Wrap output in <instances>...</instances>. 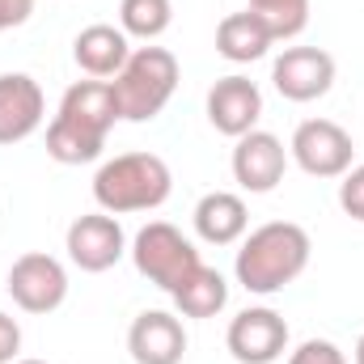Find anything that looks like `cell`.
<instances>
[{
  "mask_svg": "<svg viewBox=\"0 0 364 364\" xmlns=\"http://www.w3.org/2000/svg\"><path fill=\"white\" fill-rule=\"evenodd\" d=\"M119 123V102L110 81H77L60 97L55 119L47 123V157L60 166H90L102 157L110 127Z\"/></svg>",
  "mask_w": 364,
  "mask_h": 364,
  "instance_id": "1",
  "label": "cell"
},
{
  "mask_svg": "<svg viewBox=\"0 0 364 364\" xmlns=\"http://www.w3.org/2000/svg\"><path fill=\"white\" fill-rule=\"evenodd\" d=\"M309 255H314V242H309V233L296 220H267V225H259V229H250L242 237L233 275H237V284L246 292L275 296L292 279L305 275Z\"/></svg>",
  "mask_w": 364,
  "mask_h": 364,
  "instance_id": "2",
  "label": "cell"
},
{
  "mask_svg": "<svg viewBox=\"0 0 364 364\" xmlns=\"http://www.w3.org/2000/svg\"><path fill=\"white\" fill-rule=\"evenodd\" d=\"M170 191H174V174H170L166 157H157V153H119V157L102 161L93 174V199L110 216L153 212L170 199Z\"/></svg>",
  "mask_w": 364,
  "mask_h": 364,
  "instance_id": "3",
  "label": "cell"
},
{
  "mask_svg": "<svg viewBox=\"0 0 364 364\" xmlns=\"http://www.w3.org/2000/svg\"><path fill=\"white\" fill-rule=\"evenodd\" d=\"M178 55L166 47H132L127 64L119 68V77L110 81L114 102H119V119L127 123H149L157 119L170 97L178 90Z\"/></svg>",
  "mask_w": 364,
  "mask_h": 364,
  "instance_id": "4",
  "label": "cell"
},
{
  "mask_svg": "<svg viewBox=\"0 0 364 364\" xmlns=\"http://www.w3.org/2000/svg\"><path fill=\"white\" fill-rule=\"evenodd\" d=\"M127 255H132L136 272L144 275L149 284H157L161 292H170V296L203 267L195 242L182 233L178 225H170V220H149V225L132 237V250H127Z\"/></svg>",
  "mask_w": 364,
  "mask_h": 364,
  "instance_id": "5",
  "label": "cell"
},
{
  "mask_svg": "<svg viewBox=\"0 0 364 364\" xmlns=\"http://www.w3.org/2000/svg\"><path fill=\"white\" fill-rule=\"evenodd\" d=\"M288 157L309 174V178H343L352 170L356 144L348 136V127H339L335 119H305L292 132Z\"/></svg>",
  "mask_w": 364,
  "mask_h": 364,
  "instance_id": "6",
  "label": "cell"
},
{
  "mask_svg": "<svg viewBox=\"0 0 364 364\" xmlns=\"http://www.w3.org/2000/svg\"><path fill=\"white\" fill-rule=\"evenodd\" d=\"M13 305L21 314H55L64 301H68V272L55 255H43V250H30L21 259H13L9 279H4Z\"/></svg>",
  "mask_w": 364,
  "mask_h": 364,
  "instance_id": "7",
  "label": "cell"
},
{
  "mask_svg": "<svg viewBox=\"0 0 364 364\" xmlns=\"http://www.w3.org/2000/svg\"><path fill=\"white\" fill-rule=\"evenodd\" d=\"M64 250H68L73 267H81V272H90V275H102L127 255V233H123L119 216H110V212L97 208V212H85V216H77L68 225Z\"/></svg>",
  "mask_w": 364,
  "mask_h": 364,
  "instance_id": "8",
  "label": "cell"
},
{
  "mask_svg": "<svg viewBox=\"0 0 364 364\" xmlns=\"http://www.w3.org/2000/svg\"><path fill=\"white\" fill-rule=\"evenodd\" d=\"M225 348L237 364H275L288 352V322L272 305H250L229 322Z\"/></svg>",
  "mask_w": 364,
  "mask_h": 364,
  "instance_id": "9",
  "label": "cell"
},
{
  "mask_svg": "<svg viewBox=\"0 0 364 364\" xmlns=\"http://www.w3.org/2000/svg\"><path fill=\"white\" fill-rule=\"evenodd\" d=\"M272 85L284 102H318L335 85V55L322 47H284L272 64Z\"/></svg>",
  "mask_w": 364,
  "mask_h": 364,
  "instance_id": "10",
  "label": "cell"
},
{
  "mask_svg": "<svg viewBox=\"0 0 364 364\" xmlns=\"http://www.w3.org/2000/svg\"><path fill=\"white\" fill-rule=\"evenodd\" d=\"M233 182L250 195H267L284 182V170H288V149L284 140L272 136V132H246L237 144H233Z\"/></svg>",
  "mask_w": 364,
  "mask_h": 364,
  "instance_id": "11",
  "label": "cell"
},
{
  "mask_svg": "<svg viewBox=\"0 0 364 364\" xmlns=\"http://www.w3.org/2000/svg\"><path fill=\"white\" fill-rule=\"evenodd\" d=\"M263 119V93L250 77L233 73V77H220L212 90H208V123L229 136V140H242L246 132H255Z\"/></svg>",
  "mask_w": 364,
  "mask_h": 364,
  "instance_id": "12",
  "label": "cell"
},
{
  "mask_svg": "<svg viewBox=\"0 0 364 364\" xmlns=\"http://www.w3.org/2000/svg\"><path fill=\"white\" fill-rule=\"evenodd\" d=\"M47 119V97L43 85L30 73H0V144H21L30 140Z\"/></svg>",
  "mask_w": 364,
  "mask_h": 364,
  "instance_id": "13",
  "label": "cell"
},
{
  "mask_svg": "<svg viewBox=\"0 0 364 364\" xmlns=\"http://www.w3.org/2000/svg\"><path fill=\"white\" fill-rule=\"evenodd\" d=\"M127 352L136 364H182L186 356V326L170 309H144L127 326Z\"/></svg>",
  "mask_w": 364,
  "mask_h": 364,
  "instance_id": "14",
  "label": "cell"
},
{
  "mask_svg": "<svg viewBox=\"0 0 364 364\" xmlns=\"http://www.w3.org/2000/svg\"><path fill=\"white\" fill-rule=\"evenodd\" d=\"M191 220H195L199 242H208V246H237L246 237V229H250V208H246V199L237 191H208L195 203Z\"/></svg>",
  "mask_w": 364,
  "mask_h": 364,
  "instance_id": "15",
  "label": "cell"
},
{
  "mask_svg": "<svg viewBox=\"0 0 364 364\" xmlns=\"http://www.w3.org/2000/svg\"><path fill=\"white\" fill-rule=\"evenodd\" d=\"M127 55H132V38L119 26H106V21H93V26H85L73 38V60L93 81L119 77V68L127 64Z\"/></svg>",
  "mask_w": 364,
  "mask_h": 364,
  "instance_id": "16",
  "label": "cell"
},
{
  "mask_svg": "<svg viewBox=\"0 0 364 364\" xmlns=\"http://www.w3.org/2000/svg\"><path fill=\"white\" fill-rule=\"evenodd\" d=\"M272 47H275L272 26H267L259 13H250V9L229 13V17L216 26V55L229 60V64H255V60H263Z\"/></svg>",
  "mask_w": 364,
  "mask_h": 364,
  "instance_id": "17",
  "label": "cell"
},
{
  "mask_svg": "<svg viewBox=\"0 0 364 364\" xmlns=\"http://www.w3.org/2000/svg\"><path fill=\"white\" fill-rule=\"evenodd\" d=\"M225 305H229V279L216 272V267H208V263L174 292L178 318H216Z\"/></svg>",
  "mask_w": 364,
  "mask_h": 364,
  "instance_id": "18",
  "label": "cell"
},
{
  "mask_svg": "<svg viewBox=\"0 0 364 364\" xmlns=\"http://www.w3.org/2000/svg\"><path fill=\"white\" fill-rule=\"evenodd\" d=\"M174 21V0H119V30L127 38L153 43L170 30Z\"/></svg>",
  "mask_w": 364,
  "mask_h": 364,
  "instance_id": "19",
  "label": "cell"
},
{
  "mask_svg": "<svg viewBox=\"0 0 364 364\" xmlns=\"http://www.w3.org/2000/svg\"><path fill=\"white\" fill-rule=\"evenodd\" d=\"M250 13H259L272 26L275 43H288L309 26V0H250Z\"/></svg>",
  "mask_w": 364,
  "mask_h": 364,
  "instance_id": "20",
  "label": "cell"
},
{
  "mask_svg": "<svg viewBox=\"0 0 364 364\" xmlns=\"http://www.w3.org/2000/svg\"><path fill=\"white\" fill-rule=\"evenodd\" d=\"M288 364H352L331 339H305L301 348L288 352Z\"/></svg>",
  "mask_w": 364,
  "mask_h": 364,
  "instance_id": "21",
  "label": "cell"
},
{
  "mask_svg": "<svg viewBox=\"0 0 364 364\" xmlns=\"http://www.w3.org/2000/svg\"><path fill=\"white\" fill-rule=\"evenodd\" d=\"M339 208L364 225V166H352L339 182Z\"/></svg>",
  "mask_w": 364,
  "mask_h": 364,
  "instance_id": "22",
  "label": "cell"
},
{
  "mask_svg": "<svg viewBox=\"0 0 364 364\" xmlns=\"http://www.w3.org/2000/svg\"><path fill=\"white\" fill-rule=\"evenodd\" d=\"M17 352H21V326H17V318L0 314V364H13Z\"/></svg>",
  "mask_w": 364,
  "mask_h": 364,
  "instance_id": "23",
  "label": "cell"
},
{
  "mask_svg": "<svg viewBox=\"0 0 364 364\" xmlns=\"http://www.w3.org/2000/svg\"><path fill=\"white\" fill-rule=\"evenodd\" d=\"M30 13H34V0H0V34L26 26Z\"/></svg>",
  "mask_w": 364,
  "mask_h": 364,
  "instance_id": "24",
  "label": "cell"
},
{
  "mask_svg": "<svg viewBox=\"0 0 364 364\" xmlns=\"http://www.w3.org/2000/svg\"><path fill=\"white\" fill-rule=\"evenodd\" d=\"M352 364H364V335L356 339V352H352Z\"/></svg>",
  "mask_w": 364,
  "mask_h": 364,
  "instance_id": "25",
  "label": "cell"
},
{
  "mask_svg": "<svg viewBox=\"0 0 364 364\" xmlns=\"http://www.w3.org/2000/svg\"><path fill=\"white\" fill-rule=\"evenodd\" d=\"M13 364H47V360H34V356H30V360H13Z\"/></svg>",
  "mask_w": 364,
  "mask_h": 364,
  "instance_id": "26",
  "label": "cell"
}]
</instances>
